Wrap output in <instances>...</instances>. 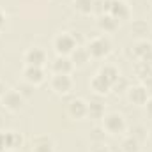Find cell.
I'll list each match as a JSON object with an SVG mask.
<instances>
[{
	"instance_id": "cell-1",
	"label": "cell",
	"mask_w": 152,
	"mask_h": 152,
	"mask_svg": "<svg viewBox=\"0 0 152 152\" xmlns=\"http://www.w3.org/2000/svg\"><path fill=\"white\" fill-rule=\"evenodd\" d=\"M85 48H87L90 58L103 60V58H106L112 53V41H110V37H106V36H97V37L90 39Z\"/></svg>"
},
{
	"instance_id": "cell-2",
	"label": "cell",
	"mask_w": 152,
	"mask_h": 152,
	"mask_svg": "<svg viewBox=\"0 0 152 152\" xmlns=\"http://www.w3.org/2000/svg\"><path fill=\"white\" fill-rule=\"evenodd\" d=\"M103 129L106 131V134H112V136H118V134L126 133V129H127L126 117L118 112L106 113L103 117Z\"/></svg>"
},
{
	"instance_id": "cell-3",
	"label": "cell",
	"mask_w": 152,
	"mask_h": 152,
	"mask_svg": "<svg viewBox=\"0 0 152 152\" xmlns=\"http://www.w3.org/2000/svg\"><path fill=\"white\" fill-rule=\"evenodd\" d=\"M76 39L69 32H60L53 37V50L58 57H69L76 50Z\"/></svg>"
},
{
	"instance_id": "cell-4",
	"label": "cell",
	"mask_w": 152,
	"mask_h": 152,
	"mask_svg": "<svg viewBox=\"0 0 152 152\" xmlns=\"http://www.w3.org/2000/svg\"><path fill=\"white\" fill-rule=\"evenodd\" d=\"M50 88H51L53 94L64 97V96L71 94V90L75 88V80H73L71 75H51Z\"/></svg>"
},
{
	"instance_id": "cell-5",
	"label": "cell",
	"mask_w": 152,
	"mask_h": 152,
	"mask_svg": "<svg viewBox=\"0 0 152 152\" xmlns=\"http://www.w3.org/2000/svg\"><path fill=\"white\" fill-rule=\"evenodd\" d=\"M0 103H2V106H4V110H7V112H11V113H18V112H21L23 106H25V97L20 94L18 88H7L5 94L2 96Z\"/></svg>"
},
{
	"instance_id": "cell-6",
	"label": "cell",
	"mask_w": 152,
	"mask_h": 152,
	"mask_svg": "<svg viewBox=\"0 0 152 152\" xmlns=\"http://www.w3.org/2000/svg\"><path fill=\"white\" fill-rule=\"evenodd\" d=\"M23 62L25 66H37V67H44L48 62V55L42 48L39 46H30L25 50L23 53Z\"/></svg>"
},
{
	"instance_id": "cell-7",
	"label": "cell",
	"mask_w": 152,
	"mask_h": 152,
	"mask_svg": "<svg viewBox=\"0 0 152 152\" xmlns=\"http://www.w3.org/2000/svg\"><path fill=\"white\" fill-rule=\"evenodd\" d=\"M66 110L73 120L87 118V101L83 97H71L69 103L66 104Z\"/></svg>"
},
{
	"instance_id": "cell-8",
	"label": "cell",
	"mask_w": 152,
	"mask_h": 152,
	"mask_svg": "<svg viewBox=\"0 0 152 152\" xmlns=\"http://www.w3.org/2000/svg\"><path fill=\"white\" fill-rule=\"evenodd\" d=\"M21 75H23V81H27V83H30L34 87H37V85L46 81V71H44V67L25 66L23 71H21Z\"/></svg>"
},
{
	"instance_id": "cell-9",
	"label": "cell",
	"mask_w": 152,
	"mask_h": 152,
	"mask_svg": "<svg viewBox=\"0 0 152 152\" xmlns=\"http://www.w3.org/2000/svg\"><path fill=\"white\" fill-rule=\"evenodd\" d=\"M127 99H129V103H133L134 106H143L145 103H147V99L151 97L149 96V92H147V88L140 83V85H129V88H127Z\"/></svg>"
},
{
	"instance_id": "cell-10",
	"label": "cell",
	"mask_w": 152,
	"mask_h": 152,
	"mask_svg": "<svg viewBox=\"0 0 152 152\" xmlns=\"http://www.w3.org/2000/svg\"><path fill=\"white\" fill-rule=\"evenodd\" d=\"M108 12L117 21H126V20L131 18V7L127 5L126 0H112V5H110Z\"/></svg>"
},
{
	"instance_id": "cell-11",
	"label": "cell",
	"mask_w": 152,
	"mask_h": 152,
	"mask_svg": "<svg viewBox=\"0 0 152 152\" xmlns=\"http://www.w3.org/2000/svg\"><path fill=\"white\" fill-rule=\"evenodd\" d=\"M50 69H51L53 75H71V73L75 71V66H73V62H71L69 57H58V55H57V57L51 60Z\"/></svg>"
},
{
	"instance_id": "cell-12",
	"label": "cell",
	"mask_w": 152,
	"mask_h": 152,
	"mask_svg": "<svg viewBox=\"0 0 152 152\" xmlns=\"http://www.w3.org/2000/svg\"><path fill=\"white\" fill-rule=\"evenodd\" d=\"M30 152H55L53 140L46 134H37L30 142Z\"/></svg>"
},
{
	"instance_id": "cell-13",
	"label": "cell",
	"mask_w": 152,
	"mask_h": 152,
	"mask_svg": "<svg viewBox=\"0 0 152 152\" xmlns=\"http://www.w3.org/2000/svg\"><path fill=\"white\" fill-rule=\"evenodd\" d=\"M106 115V106L101 99H90L87 101V118L92 120H103V117Z\"/></svg>"
},
{
	"instance_id": "cell-14",
	"label": "cell",
	"mask_w": 152,
	"mask_h": 152,
	"mask_svg": "<svg viewBox=\"0 0 152 152\" xmlns=\"http://www.w3.org/2000/svg\"><path fill=\"white\" fill-rule=\"evenodd\" d=\"M90 90L96 96H108L112 92V83L106 81L101 75L96 73V75L92 76V80H90Z\"/></svg>"
},
{
	"instance_id": "cell-15",
	"label": "cell",
	"mask_w": 152,
	"mask_h": 152,
	"mask_svg": "<svg viewBox=\"0 0 152 152\" xmlns=\"http://www.w3.org/2000/svg\"><path fill=\"white\" fill-rule=\"evenodd\" d=\"M96 23H97V28H99V30H103L104 34L115 32V30L118 28V21L115 20V18L112 16V14H110V12H106V14H101V16H97Z\"/></svg>"
},
{
	"instance_id": "cell-16",
	"label": "cell",
	"mask_w": 152,
	"mask_h": 152,
	"mask_svg": "<svg viewBox=\"0 0 152 152\" xmlns=\"http://www.w3.org/2000/svg\"><path fill=\"white\" fill-rule=\"evenodd\" d=\"M133 55H134L138 60H145L147 57L152 55V42H149L147 39L136 41V42L133 44Z\"/></svg>"
},
{
	"instance_id": "cell-17",
	"label": "cell",
	"mask_w": 152,
	"mask_h": 152,
	"mask_svg": "<svg viewBox=\"0 0 152 152\" xmlns=\"http://www.w3.org/2000/svg\"><path fill=\"white\" fill-rule=\"evenodd\" d=\"M4 138H5V151H18L23 145V136L18 131H4Z\"/></svg>"
},
{
	"instance_id": "cell-18",
	"label": "cell",
	"mask_w": 152,
	"mask_h": 152,
	"mask_svg": "<svg viewBox=\"0 0 152 152\" xmlns=\"http://www.w3.org/2000/svg\"><path fill=\"white\" fill-rule=\"evenodd\" d=\"M69 58L75 67H85L90 62V55H88L87 48H81V46H76V50L69 55Z\"/></svg>"
},
{
	"instance_id": "cell-19",
	"label": "cell",
	"mask_w": 152,
	"mask_h": 152,
	"mask_svg": "<svg viewBox=\"0 0 152 152\" xmlns=\"http://www.w3.org/2000/svg\"><path fill=\"white\" fill-rule=\"evenodd\" d=\"M97 75H101L106 81H110V83L113 85L115 81L120 78V71H118V67L113 66V64H104V66H101V67H99Z\"/></svg>"
},
{
	"instance_id": "cell-20",
	"label": "cell",
	"mask_w": 152,
	"mask_h": 152,
	"mask_svg": "<svg viewBox=\"0 0 152 152\" xmlns=\"http://www.w3.org/2000/svg\"><path fill=\"white\" fill-rule=\"evenodd\" d=\"M73 9L83 16H88L94 11V0H73Z\"/></svg>"
},
{
	"instance_id": "cell-21",
	"label": "cell",
	"mask_w": 152,
	"mask_h": 152,
	"mask_svg": "<svg viewBox=\"0 0 152 152\" xmlns=\"http://www.w3.org/2000/svg\"><path fill=\"white\" fill-rule=\"evenodd\" d=\"M120 151L122 152H140L142 151V143L138 140H134L131 134L126 136L122 142H120Z\"/></svg>"
},
{
	"instance_id": "cell-22",
	"label": "cell",
	"mask_w": 152,
	"mask_h": 152,
	"mask_svg": "<svg viewBox=\"0 0 152 152\" xmlns=\"http://www.w3.org/2000/svg\"><path fill=\"white\" fill-rule=\"evenodd\" d=\"M134 75L138 76V80L142 81V80H145L147 76L152 75V67L147 64V62H142V60H138V62L134 64Z\"/></svg>"
},
{
	"instance_id": "cell-23",
	"label": "cell",
	"mask_w": 152,
	"mask_h": 152,
	"mask_svg": "<svg viewBox=\"0 0 152 152\" xmlns=\"http://www.w3.org/2000/svg\"><path fill=\"white\" fill-rule=\"evenodd\" d=\"M131 136L134 140H138L140 143H143L149 138V131H147L145 126H134V127H131Z\"/></svg>"
},
{
	"instance_id": "cell-24",
	"label": "cell",
	"mask_w": 152,
	"mask_h": 152,
	"mask_svg": "<svg viewBox=\"0 0 152 152\" xmlns=\"http://www.w3.org/2000/svg\"><path fill=\"white\" fill-rule=\"evenodd\" d=\"M110 5H112V0H94V11H92V14H96V16L106 14L110 11Z\"/></svg>"
},
{
	"instance_id": "cell-25",
	"label": "cell",
	"mask_w": 152,
	"mask_h": 152,
	"mask_svg": "<svg viewBox=\"0 0 152 152\" xmlns=\"http://www.w3.org/2000/svg\"><path fill=\"white\" fill-rule=\"evenodd\" d=\"M127 88H129V81L124 76H120L113 85H112V90H113L115 94H124V92H127Z\"/></svg>"
},
{
	"instance_id": "cell-26",
	"label": "cell",
	"mask_w": 152,
	"mask_h": 152,
	"mask_svg": "<svg viewBox=\"0 0 152 152\" xmlns=\"http://www.w3.org/2000/svg\"><path fill=\"white\" fill-rule=\"evenodd\" d=\"M104 136H106V131L103 129V126H97L90 131V140L94 143H103L104 142Z\"/></svg>"
},
{
	"instance_id": "cell-27",
	"label": "cell",
	"mask_w": 152,
	"mask_h": 152,
	"mask_svg": "<svg viewBox=\"0 0 152 152\" xmlns=\"http://www.w3.org/2000/svg\"><path fill=\"white\" fill-rule=\"evenodd\" d=\"M34 85H30V83H27V81H23V83H20L18 85V90H20V94L25 97V99H28V97H32L34 96Z\"/></svg>"
},
{
	"instance_id": "cell-28",
	"label": "cell",
	"mask_w": 152,
	"mask_h": 152,
	"mask_svg": "<svg viewBox=\"0 0 152 152\" xmlns=\"http://www.w3.org/2000/svg\"><path fill=\"white\" fill-rule=\"evenodd\" d=\"M131 30H133L134 34H147V32H149V25H147L145 21H142V20H136V21H133Z\"/></svg>"
},
{
	"instance_id": "cell-29",
	"label": "cell",
	"mask_w": 152,
	"mask_h": 152,
	"mask_svg": "<svg viewBox=\"0 0 152 152\" xmlns=\"http://www.w3.org/2000/svg\"><path fill=\"white\" fill-rule=\"evenodd\" d=\"M92 152H113V151H112L104 142H103V143H96V145H94V149H92Z\"/></svg>"
},
{
	"instance_id": "cell-30",
	"label": "cell",
	"mask_w": 152,
	"mask_h": 152,
	"mask_svg": "<svg viewBox=\"0 0 152 152\" xmlns=\"http://www.w3.org/2000/svg\"><path fill=\"white\" fill-rule=\"evenodd\" d=\"M142 85L147 88V92H149V96H152V75L147 76L145 80H142Z\"/></svg>"
},
{
	"instance_id": "cell-31",
	"label": "cell",
	"mask_w": 152,
	"mask_h": 152,
	"mask_svg": "<svg viewBox=\"0 0 152 152\" xmlns=\"http://www.w3.org/2000/svg\"><path fill=\"white\" fill-rule=\"evenodd\" d=\"M143 106H145V112H147V115H149V117L152 118V96L149 97V99H147V103H145Z\"/></svg>"
},
{
	"instance_id": "cell-32",
	"label": "cell",
	"mask_w": 152,
	"mask_h": 152,
	"mask_svg": "<svg viewBox=\"0 0 152 152\" xmlns=\"http://www.w3.org/2000/svg\"><path fill=\"white\" fill-rule=\"evenodd\" d=\"M5 21H7V16H5V12L0 9V32L5 28Z\"/></svg>"
},
{
	"instance_id": "cell-33",
	"label": "cell",
	"mask_w": 152,
	"mask_h": 152,
	"mask_svg": "<svg viewBox=\"0 0 152 152\" xmlns=\"http://www.w3.org/2000/svg\"><path fill=\"white\" fill-rule=\"evenodd\" d=\"M5 90H7V88H5V85H4V81H0V99H2V96L5 94Z\"/></svg>"
},
{
	"instance_id": "cell-34",
	"label": "cell",
	"mask_w": 152,
	"mask_h": 152,
	"mask_svg": "<svg viewBox=\"0 0 152 152\" xmlns=\"http://www.w3.org/2000/svg\"><path fill=\"white\" fill-rule=\"evenodd\" d=\"M2 124H4V120H2V117H0V127H2Z\"/></svg>"
},
{
	"instance_id": "cell-35",
	"label": "cell",
	"mask_w": 152,
	"mask_h": 152,
	"mask_svg": "<svg viewBox=\"0 0 152 152\" xmlns=\"http://www.w3.org/2000/svg\"><path fill=\"white\" fill-rule=\"evenodd\" d=\"M149 2H151V4H152V0H149Z\"/></svg>"
}]
</instances>
